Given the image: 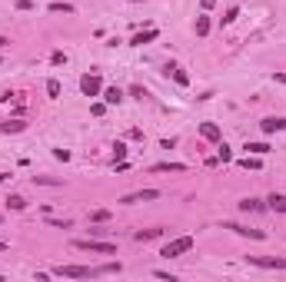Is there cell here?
Instances as JSON below:
<instances>
[{"mask_svg": "<svg viewBox=\"0 0 286 282\" xmlns=\"http://www.w3.org/2000/svg\"><path fill=\"white\" fill-rule=\"evenodd\" d=\"M74 249H76V252H96V256H114V252H116L114 243H100L96 236H90V239H76Z\"/></svg>", "mask_w": 286, "mask_h": 282, "instance_id": "6da1fadb", "label": "cell"}, {"mask_svg": "<svg viewBox=\"0 0 286 282\" xmlns=\"http://www.w3.org/2000/svg\"><path fill=\"white\" fill-rule=\"evenodd\" d=\"M193 249V236H180V239H170V243L160 249V256L163 259H176V256H183V252H190Z\"/></svg>", "mask_w": 286, "mask_h": 282, "instance_id": "7a4b0ae2", "label": "cell"}, {"mask_svg": "<svg viewBox=\"0 0 286 282\" xmlns=\"http://www.w3.org/2000/svg\"><path fill=\"white\" fill-rule=\"evenodd\" d=\"M80 93H83V96H100V93H103V80H100L96 70L80 76Z\"/></svg>", "mask_w": 286, "mask_h": 282, "instance_id": "3957f363", "label": "cell"}, {"mask_svg": "<svg viewBox=\"0 0 286 282\" xmlns=\"http://www.w3.org/2000/svg\"><path fill=\"white\" fill-rule=\"evenodd\" d=\"M50 276H60V279H90L94 269H87V265H57Z\"/></svg>", "mask_w": 286, "mask_h": 282, "instance_id": "277c9868", "label": "cell"}, {"mask_svg": "<svg viewBox=\"0 0 286 282\" xmlns=\"http://www.w3.org/2000/svg\"><path fill=\"white\" fill-rule=\"evenodd\" d=\"M153 199H160V189H136V193H127L120 203L123 206H133V203H153Z\"/></svg>", "mask_w": 286, "mask_h": 282, "instance_id": "5b68a950", "label": "cell"}, {"mask_svg": "<svg viewBox=\"0 0 286 282\" xmlns=\"http://www.w3.org/2000/svg\"><path fill=\"white\" fill-rule=\"evenodd\" d=\"M253 265H260V269H286V259L283 256H247Z\"/></svg>", "mask_w": 286, "mask_h": 282, "instance_id": "8992f818", "label": "cell"}, {"mask_svg": "<svg viewBox=\"0 0 286 282\" xmlns=\"http://www.w3.org/2000/svg\"><path fill=\"white\" fill-rule=\"evenodd\" d=\"M223 229H233L236 236H249V239H267L263 229H249V226H240V223H223Z\"/></svg>", "mask_w": 286, "mask_h": 282, "instance_id": "52a82bcc", "label": "cell"}, {"mask_svg": "<svg viewBox=\"0 0 286 282\" xmlns=\"http://www.w3.org/2000/svg\"><path fill=\"white\" fill-rule=\"evenodd\" d=\"M260 130L267 133V136H273V133H283V130H286V120H283V116H267V120L260 123Z\"/></svg>", "mask_w": 286, "mask_h": 282, "instance_id": "ba28073f", "label": "cell"}, {"mask_svg": "<svg viewBox=\"0 0 286 282\" xmlns=\"http://www.w3.org/2000/svg\"><path fill=\"white\" fill-rule=\"evenodd\" d=\"M200 136H203L207 143H220V140H223V133H220L216 123H200Z\"/></svg>", "mask_w": 286, "mask_h": 282, "instance_id": "9c48e42d", "label": "cell"}, {"mask_svg": "<svg viewBox=\"0 0 286 282\" xmlns=\"http://www.w3.org/2000/svg\"><path fill=\"white\" fill-rule=\"evenodd\" d=\"M267 203L263 199H256V196H247V199H240V212H263Z\"/></svg>", "mask_w": 286, "mask_h": 282, "instance_id": "30bf717a", "label": "cell"}, {"mask_svg": "<svg viewBox=\"0 0 286 282\" xmlns=\"http://www.w3.org/2000/svg\"><path fill=\"white\" fill-rule=\"evenodd\" d=\"M267 209H273V212H286V193H273L267 199Z\"/></svg>", "mask_w": 286, "mask_h": 282, "instance_id": "8fae6325", "label": "cell"}, {"mask_svg": "<svg viewBox=\"0 0 286 282\" xmlns=\"http://www.w3.org/2000/svg\"><path fill=\"white\" fill-rule=\"evenodd\" d=\"M163 73H167V76L173 73V80H176V83H180V87H187V83H190V76L183 73V70H180V67H173V63H167V67H163Z\"/></svg>", "mask_w": 286, "mask_h": 282, "instance_id": "7c38bea8", "label": "cell"}, {"mask_svg": "<svg viewBox=\"0 0 286 282\" xmlns=\"http://www.w3.org/2000/svg\"><path fill=\"white\" fill-rule=\"evenodd\" d=\"M153 40H156V30H140V34H133V40H130V43H133V47H143V43H153Z\"/></svg>", "mask_w": 286, "mask_h": 282, "instance_id": "4fadbf2b", "label": "cell"}, {"mask_svg": "<svg viewBox=\"0 0 286 282\" xmlns=\"http://www.w3.org/2000/svg\"><path fill=\"white\" fill-rule=\"evenodd\" d=\"M23 130H27L23 120H7V123H0V133H7V136H10V133H23Z\"/></svg>", "mask_w": 286, "mask_h": 282, "instance_id": "5bb4252c", "label": "cell"}, {"mask_svg": "<svg viewBox=\"0 0 286 282\" xmlns=\"http://www.w3.org/2000/svg\"><path fill=\"white\" fill-rule=\"evenodd\" d=\"M163 236V229H140V232H133L136 243H150V239H160Z\"/></svg>", "mask_w": 286, "mask_h": 282, "instance_id": "9a60e30c", "label": "cell"}, {"mask_svg": "<svg viewBox=\"0 0 286 282\" xmlns=\"http://www.w3.org/2000/svg\"><path fill=\"white\" fill-rule=\"evenodd\" d=\"M216 159H220V163H233V150H229L223 140L216 143Z\"/></svg>", "mask_w": 286, "mask_h": 282, "instance_id": "2e32d148", "label": "cell"}, {"mask_svg": "<svg viewBox=\"0 0 286 282\" xmlns=\"http://www.w3.org/2000/svg\"><path fill=\"white\" fill-rule=\"evenodd\" d=\"M7 209H14V212H23V209H27V199L14 193V196H7Z\"/></svg>", "mask_w": 286, "mask_h": 282, "instance_id": "e0dca14e", "label": "cell"}, {"mask_svg": "<svg viewBox=\"0 0 286 282\" xmlns=\"http://www.w3.org/2000/svg\"><path fill=\"white\" fill-rule=\"evenodd\" d=\"M47 10H50V14H74V3H67V0H54Z\"/></svg>", "mask_w": 286, "mask_h": 282, "instance_id": "ac0fdd59", "label": "cell"}, {"mask_svg": "<svg viewBox=\"0 0 286 282\" xmlns=\"http://www.w3.org/2000/svg\"><path fill=\"white\" fill-rule=\"evenodd\" d=\"M183 163H156V166H153V173H183Z\"/></svg>", "mask_w": 286, "mask_h": 282, "instance_id": "d6986e66", "label": "cell"}, {"mask_svg": "<svg viewBox=\"0 0 286 282\" xmlns=\"http://www.w3.org/2000/svg\"><path fill=\"white\" fill-rule=\"evenodd\" d=\"M243 150L253 153V156H267V153H269V143H249V140H247V146H243Z\"/></svg>", "mask_w": 286, "mask_h": 282, "instance_id": "ffe728a7", "label": "cell"}, {"mask_svg": "<svg viewBox=\"0 0 286 282\" xmlns=\"http://www.w3.org/2000/svg\"><path fill=\"white\" fill-rule=\"evenodd\" d=\"M103 100H107V103H120V100H123V90H120V87H107V90H103Z\"/></svg>", "mask_w": 286, "mask_h": 282, "instance_id": "44dd1931", "label": "cell"}, {"mask_svg": "<svg viewBox=\"0 0 286 282\" xmlns=\"http://www.w3.org/2000/svg\"><path fill=\"white\" fill-rule=\"evenodd\" d=\"M240 166H243V169H263V163H260V156H253V153H247V156L240 159Z\"/></svg>", "mask_w": 286, "mask_h": 282, "instance_id": "7402d4cb", "label": "cell"}, {"mask_svg": "<svg viewBox=\"0 0 286 282\" xmlns=\"http://www.w3.org/2000/svg\"><path fill=\"white\" fill-rule=\"evenodd\" d=\"M207 34H210V17L200 14V17H196V37H207Z\"/></svg>", "mask_w": 286, "mask_h": 282, "instance_id": "603a6c76", "label": "cell"}, {"mask_svg": "<svg viewBox=\"0 0 286 282\" xmlns=\"http://www.w3.org/2000/svg\"><path fill=\"white\" fill-rule=\"evenodd\" d=\"M120 269H123L120 263H107V265H96V269H94V276H107V272H120Z\"/></svg>", "mask_w": 286, "mask_h": 282, "instance_id": "cb8c5ba5", "label": "cell"}, {"mask_svg": "<svg viewBox=\"0 0 286 282\" xmlns=\"http://www.w3.org/2000/svg\"><path fill=\"white\" fill-rule=\"evenodd\" d=\"M110 219V209H96V212H90V223H107Z\"/></svg>", "mask_w": 286, "mask_h": 282, "instance_id": "d4e9b609", "label": "cell"}, {"mask_svg": "<svg viewBox=\"0 0 286 282\" xmlns=\"http://www.w3.org/2000/svg\"><path fill=\"white\" fill-rule=\"evenodd\" d=\"M47 226H54V229H70V219H54V216H47Z\"/></svg>", "mask_w": 286, "mask_h": 282, "instance_id": "484cf974", "label": "cell"}, {"mask_svg": "<svg viewBox=\"0 0 286 282\" xmlns=\"http://www.w3.org/2000/svg\"><path fill=\"white\" fill-rule=\"evenodd\" d=\"M47 93L57 100V96H60V80H47Z\"/></svg>", "mask_w": 286, "mask_h": 282, "instance_id": "4316f807", "label": "cell"}, {"mask_svg": "<svg viewBox=\"0 0 286 282\" xmlns=\"http://www.w3.org/2000/svg\"><path fill=\"white\" fill-rule=\"evenodd\" d=\"M50 63H54V67L67 63V53H63V50H54V53H50Z\"/></svg>", "mask_w": 286, "mask_h": 282, "instance_id": "83f0119b", "label": "cell"}, {"mask_svg": "<svg viewBox=\"0 0 286 282\" xmlns=\"http://www.w3.org/2000/svg\"><path fill=\"white\" fill-rule=\"evenodd\" d=\"M34 183H40V186H60V179H50V176H37Z\"/></svg>", "mask_w": 286, "mask_h": 282, "instance_id": "f1b7e54d", "label": "cell"}, {"mask_svg": "<svg viewBox=\"0 0 286 282\" xmlns=\"http://www.w3.org/2000/svg\"><path fill=\"white\" fill-rule=\"evenodd\" d=\"M236 17H240V7H229V10H227V17H223V23H233Z\"/></svg>", "mask_w": 286, "mask_h": 282, "instance_id": "f546056e", "label": "cell"}, {"mask_svg": "<svg viewBox=\"0 0 286 282\" xmlns=\"http://www.w3.org/2000/svg\"><path fill=\"white\" fill-rule=\"evenodd\" d=\"M90 113H94V116H103V113H107V103H94Z\"/></svg>", "mask_w": 286, "mask_h": 282, "instance_id": "4dcf8cb0", "label": "cell"}, {"mask_svg": "<svg viewBox=\"0 0 286 282\" xmlns=\"http://www.w3.org/2000/svg\"><path fill=\"white\" fill-rule=\"evenodd\" d=\"M114 156H116V159H123V156H127V146H123V143H116V146H114Z\"/></svg>", "mask_w": 286, "mask_h": 282, "instance_id": "1f68e13d", "label": "cell"}, {"mask_svg": "<svg viewBox=\"0 0 286 282\" xmlns=\"http://www.w3.org/2000/svg\"><path fill=\"white\" fill-rule=\"evenodd\" d=\"M17 10H34V0H17Z\"/></svg>", "mask_w": 286, "mask_h": 282, "instance_id": "d6a6232c", "label": "cell"}, {"mask_svg": "<svg viewBox=\"0 0 286 282\" xmlns=\"http://www.w3.org/2000/svg\"><path fill=\"white\" fill-rule=\"evenodd\" d=\"M130 96H136V100H143L147 93H143V87H130Z\"/></svg>", "mask_w": 286, "mask_h": 282, "instance_id": "836d02e7", "label": "cell"}, {"mask_svg": "<svg viewBox=\"0 0 286 282\" xmlns=\"http://www.w3.org/2000/svg\"><path fill=\"white\" fill-rule=\"evenodd\" d=\"M273 80H276V83H283V87H286V70H276V73H273Z\"/></svg>", "mask_w": 286, "mask_h": 282, "instance_id": "e575fe53", "label": "cell"}, {"mask_svg": "<svg viewBox=\"0 0 286 282\" xmlns=\"http://www.w3.org/2000/svg\"><path fill=\"white\" fill-rule=\"evenodd\" d=\"M200 7H203V10H213V7H216V0H200Z\"/></svg>", "mask_w": 286, "mask_h": 282, "instance_id": "d590c367", "label": "cell"}, {"mask_svg": "<svg viewBox=\"0 0 286 282\" xmlns=\"http://www.w3.org/2000/svg\"><path fill=\"white\" fill-rule=\"evenodd\" d=\"M7 43H10V40H7V37H0V47H7Z\"/></svg>", "mask_w": 286, "mask_h": 282, "instance_id": "8d00e7d4", "label": "cell"}, {"mask_svg": "<svg viewBox=\"0 0 286 282\" xmlns=\"http://www.w3.org/2000/svg\"><path fill=\"white\" fill-rule=\"evenodd\" d=\"M3 249H7V243H0V252H3Z\"/></svg>", "mask_w": 286, "mask_h": 282, "instance_id": "74e56055", "label": "cell"}, {"mask_svg": "<svg viewBox=\"0 0 286 282\" xmlns=\"http://www.w3.org/2000/svg\"><path fill=\"white\" fill-rule=\"evenodd\" d=\"M130 3H143V0H130Z\"/></svg>", "mask_w": 286, "mask_h": 282, "instance_id": "f35d334b", "label": "cell"}]
</instances>
